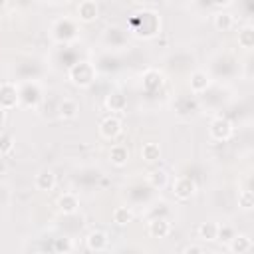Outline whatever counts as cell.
I'll return each mask as SVG.
<instances>
[{
    "label": "cell",
    "mask_w": 254,
    "mask_h": 254,
    "mask_svg": "<svg viewBox=\"0 0 254 254\" xmlns=\"http://www.w3.org/2000/svg\"><path fill=\"white\" fill-rule=\"evenodd\" d=\"M95 77H97V69H95V65H93L91 62H87V60H79V62L71 64L69 69H67V79H69V83L75 85V87H79V89L89 87V85L95 81Z\"/></svg>",
    "instance_id": "6da1fadb"
},
{
    "label": "cell",
    "mask_w": 254,
    "mask_h": 254,
    "mask_svg": "<svg viewBox=\"0 0 254 254\" xmlns=\"http://www.w3.org/2000/svg\"><path fill=\"white\" fill-rule=\"evenodd\" d=\"M139 16V24H133L131 30L135 36H141V38H153L159 34L161 30V18L157 12H143V14H137Z\"/></svg>",
    "instance_id": "7a4b0ae2"
},
{
    "label": "cell",
    "mask_w": 254,
    "mask_h": 254,
    "mask_svg": "<svg viewBox=\"0 0 254 254\" xmlns=\"http://www.w3.org/2000/svg\"><path fill=\"white\" fill-rule=\"evenodd\" d=\"M234 133V127L232 123L226 119V117H214L210 123H208V137L216 143H224L232 137Z\"/></svg>",
    "instance_id": "3957f363"
},
{
    "label": "cell",
    "mask_w": 254,
    "mask_h": 254,
    "mask_svg": "<svg viewBox=\"0 0 254 254\" xmlns=\"http://www.w3.org/2000/svg\"><path fill=\"white\" fill-rule=\"evenodd\" d=\"M171 189H173V194L179 200H189V198H192L196 194V181L192 177L181 175L171 183Z\"/></svg>",
    "instance_id": "277c9868"
},
{
    "label": "cell",
    "mask_w": 254,
    "mask_h": 254,
    "mask_svg": "<svg viewBox=\"0 0 254 254\" xmlns=\"http://www.w3.org/2000/svg\"><path fill=\"white\" fill-rule=\"evenodd\" d=\"M20 105V91L18 85L12 81H4L0 83V109H4L6 113L16 109Z\"/></svg>",
    "instance_id": "5b68a950"
},
{
    "label": "cell",
    "mask_w": 254,
    "mask_h": 254,
    "mask_svg": "<svg viewBox=\"0 0 254 254\" xmlns=\"http://www.w3.org/2000/svg\"><path fill=\"white\" fill-rule=\"evenodd\" d=\"M99 135L105 139V141H115L119 135H121V131H123V123H121V119L119 117H115V115H107V117H103L101 121H99Z\"/></svg>",
    "instance_id": "8992f818"
},
{
    "label": "cell",
    "mask_w": 254,
    "mask_h": 254,
    "mask_svg": "<svg viewBox=\"0 0 254 254\" xmlns=\"http://www.w3.org/2000/svg\"><path fill=\"white\" fill-rule=\"evenodd\" d=\"M75 18L81 22V24H91L99 18V6L97 2L93 0H81L77 6H75Z\"/></svg>",
    "instance_id": "52a82bcc"
},
{
    "label": "cell",
    "mask_w": 254,
    "mask_h": 254,
    "mask_svg": "<svg viewBox=\"0 0 254 254\" xmlns=\"http://www.w3.org/2000/svg\"><path fill=\"white\" fill-rule=\"evenodd\" d=\"M147 232L153 238H167L171 234V222L165 216H155L147 224Z\"/></svg>",
    "instance_id": "ba28073f"
},
{
    "label": "cell",
    "mask_w": 254,
    "mask_h": 254,
    "mask_svg": "<svg viewBox=\"0 0 254 254\" xmlns=\"http://www.w3.org/2000/svg\"><path fill=\"white\" fill-rule=\"evenodd\" d=\"M85 246H87V250H91V252H103V250L109 246V236H107V232H103V230H91V232L85 236Z\"/></svg>",
    "instance_id": "9c48e42d"
},
{
    "label": "cell",
    "mask_w": 254,
    "mask_h": 254,
    "mask_svg": "<svg viewBox=\"0 0 254 254\" xmlns=\"http://www.w3.org/2000/svg\"><path fill=\"white\" fill-rule=\"evenodd\" d=\"M56 183H58V181H56V175H54V171H50V169H42V171H38L36 177H34V187H36V190H42V192L54 190Z\"/></svg>",
    "instance_id": "30bf717a"
},
{
    "label": "cell",
    "mask_w": 254,
    "mask_h": 254,
    "mask_svg": "<svg viewBox=\"0 0 254 254\" xmlns=\"http://www.w3.org/2000/svg\"><path fill=\"white\" fill-rule=\"evenodd\" d=\"M56 206L62 214H75L77 208H79V198H77L75 192H64V194L58 196Z\"/></svg>",
    "instance_id": "8fae6325"
},
{
    "label": "cell",
    "mask_w": 254,
    "mask_h": 254,
    "mask_svg": "<svg viewBox=\"0 0 254 254\" xmlns=\"http://www.w3.org/2000/svg\"><path fill=\"white\" fill-rule=\"evenodd\" d=\"M189 87H190L192 93H204L210 87V75L202 69L192 71L190 77H189Z\"/></svg>",
    "instance_id": "7c38bea8"
},
{
    "label": "cell",
    "mask_w": 254,
    "mask_h": 254,
    "mask_svg": "<svg viewBox=\"0 0 254 254\" xmlns=\"http://www.w3.org/2000/svg\"><path fill=\"white\" fill-rule=\"evenodd\" d=\"M58 113H60V119H64V121H71V119L77 117V113H79V105H77L75 99H71V97H64V99L60 101Z\"/></svg>",
    "instance_id": "4fadbf2b"
},
{
    "label": "cell",
    "mask_w": 254,
    "mask_h": 254,
    "mask_svg": "<svg viewBox=\"0 0 254 254\" xmlns=\"http://www.w3.org/2000/svg\"><path fill=\"white\" fill-rule=\"evenodd\" d=\"M109 161H111L113 167H119V169L125 167L129 163V149L125 145H121V143L111 145V149H109Z\"/></svg>",
    "instance_id": "5bb4252c"
},
{
    "label": "cell",
    "mask_w": 254,
    "mask_h": 254,
    "mask_svg": "<svg viewBox=\"0 0 254 254\" xmlns=\"http://www.w3.org/2000/svg\"><path fill=\"white\" fill-rule=\"evenodd\" d=\"M250 248H252V240L248 234H234L228 240V250L232 254H246L250 252Z\"/></svg>",
    "instance_id": "9a60e30c"
},
{
    "label": "cell",
    "mask_w": 254,
    "mask_h": 254,
    "mask_svg": "<svg viewBox=\"0 0 254 254\" xmlns=\"http://www.w3.org/2000/svg\"><path fill=\"white\" fill-rule=\"evenodd\" d=\"M105 107L107 111L111 113H123L127 109V97L121 93V91H111L107 97H105Z\"/></svg>",
    "instance_id": "2e32d148"
},
{
    "label": "cell",
    "mask_w": 254,
    "mask_h": 254,
    "mask_svg": "<svg viewBox=\"0 0 254 254\" xmlns=\"http://www.w3.org/2000/svg\"><path fill=\"white\" fill-rule=\"evenodd\" d=\"M163 83H165V77H163L161 71H157V69H147V71L143 73V89H145V91H157Z\"/></svg>",
    "instance_id": "e0dca14e"
},
{
    "label": "cell",
    "mask_w": 254,
    "mask_h": 254,
    "mask_svg": "<svg viewBox=\"0 0 254 254\" xmlns=\"http://www.w3.org/2000/svg\"><path fill=\"white\" fill-rule=\"evenodd\" d=\"M212 24H214V28L218 32H228L234 26V16L230 12H226V10H220V12H216L212 16Z\"/></svg>",
    "instance_id": "ac0fdd59"
},
{
    "label": "cell",
    "mask_w": 254,
    "mask_h": 254,
    "mask_svg": "<svg viewBox=\"0 0 254 254\" xmlns=\"http://www.w3.org/2000/svg\"><path fill=\"white\" fill-rule=\"evenodd\" d=\"M147 183H149L153 189L161 190V189H165V187L169 185V175H167V171H163V169H153V171L147 173Z\"/></svg>",
    "instance_id": "d6986e66"
},
{
    "label": "cell",
    "mask_w": 254,
    "mask_h": 254,
    "mask_svg": "<svg viewBox=\"0 0 254 254\" xmlns=\"http://www.w3.org/2000/svg\"><path fill=\"white\" fill-rule=\"evenodd\" d=\"M198 236H200L204 242H214V240H218V222H212V220L200 222V226H198Z\"/></svg>",
    "instance_id": "ffe728a7"
},
{
    "label": "cell",
    "mask_w": 254,
    "mask_h": 254,
    "mask_svg": "<svg viewBox=\"0 0 254 254\" xmlns=\"http://www.w3.org/2000/svg\"><path fill=\"white\" fill-rule=\"evenodd\" d=\"M238 46L244 50H252L254 48V26L246 24L238 30Z\"/></svg>",
    "instance_id": "44dd1931"
},
{
    "label": "cell",
    "mask_w": 254,
    "mask_h": 254,
    "mask_svg": "<svg viewBox=\"0 0 254 254\" xmlns=\"http://www.w3.org/2000/svg\"><path fill=\"white\" fill-rule=\"evenodd\" d=\"M113 222L117 224V226H127L129 222H133V210L129 208V206H115L113 208Z\"/></svg>",
    "instance_id": "7402d4cb"
},
{
    "label": "cell",
    "mask_w": 254,
    "mask_h": 254,
    "mask_svg": "<svg viewBox=\"0 0 254 254\" xmlns=\"http://www.w3.org/2000/svg\"><path fill=\"white\" fill-rule=\"evenodd\" d=\"M141 159L145 163H157L161 159V147L157 143H145L141 147Z\"/></svg>",
    "instance_id": "603a6c76"
},
{
    "label": "cell",
    "mask_w": 254,
    "mask_h": 254,
    "mask_svg": "<svg viewBox=\"0 0 254 254\" xmlns=\"http://www.w3.org/2000/svg\"><path fill=\"white\" fill-rule=\"evenodd\" d=\"M238 206L242 210H252V206H254V194H252L250 189H242L238 192Z\"/></svg>",
    "instance_id": "cb8c5ba5"
},
{
    "label": "cell",
    "mask_w": 254,
    "mask_h": 254,
    "mask_svg": "<svg viewBox=\"0 0 254 254\" xmlns=\"http://www.w3.org/2000/svg\"><path fill=\"white\" fill-rule=\"evenodd\" d=\"M71 248H73V242L67 236H60V238L54 240V252L56 254H69Z\"/></svg>",
    "instance_id": "d4e9b609"
},
{
    "label": "cell",
    "mask_w": 254,
    "mask_h": 254,
    "mask_svg": "<svg viewBox=\"0 0 254 254\" xmlns=\"http://www.w3.org/2000/svg\"><path fill=\"white\" fill-rule=\"evenodd\" d=\"M14 151V139L8 133H0V157H6Z\"/></svg>",
    "instance_id": "484cf974"
},
{
    "label": "cell",
    "mask_w": 254,
    "mask_h": 254,
    "mask_svg": "<svg viewBox=\"0 0 254 254\" xmlns=\"http://www.w3.org/2000/svg\"><path fill=\"white\" fill-rule=\"evenodd\" d=\"M236 232H234V228L232 226H226V224H218V240H230L232 236H234Z\"/></svg>",
    "instance_id": "4316f807"
},
{
    "label": "cell",
    "mask_w": 254,
    "mask_h": 254,
    "mask_svg": "<svg viewBox=\"0 0 254 254\" xmlns=\"http://www.w3.org/2000/svg\"><path fill=\"white\" fill-rule=\"evenodd\" d=\"M183 254H204V250L198 244H187L183 248Z\"/></svg>",
    "instance_id": "83f0119b"
},
{
    "label": "cell",
    "mask_w": 254,
    "mask_h": 254,
    "mask_svg": "<svg viewBox=\"0 0 254 254\" xmlns=\"http://www.w3.org/2000/svg\"><path fill=\"white\" fill-rule=\"evenodd\" d=\"M6 115H8V113H6L4 109H0V129H2V127H4V123H6Z\"/></svg>",
    "instance_id": "f1b7e54d"
},
{
    "label": "cell",
    "mask_w": 254,
    "mask_h": 254,
    "mask_svg": "<svg viewBox=\"0 0 254 254\" xmlns=\"http://www.w3.org/2000/svg\"><path fill=\"white\" fill-rule=\"evenodd\" d=\"M32 254H44V252H32Z\"/></svg>",
    "instance_id": "f546056e"
}]
</instances>
